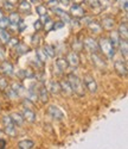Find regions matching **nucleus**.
I'll use <instances>...</instances> for the list:
<instances>
[{"mask_svg": "<svg viewBox=\"0 0 128 149\" xmlns=\"http://www.w3.org/2000/svg\"><path fill=\"white\" fill-rule=\"evenodd\" d=\"M19 11L24 12V13H29V12L31 11V4L28 3L26 0H23V1L19 4Z\"/></svg>", "mask_w": 128, "mask_h": 149, "instance_id": "a878e982", "label": "nucleus"}, {"mask_svg": "<svg viewBox=\"0 0 128 149\" xmlns=\"http://www.w3.org/2000/svg\"><path fill=\"white\" fill-rule=\"evenodd\" d=\"M68 82H69L70 87H71V90L75 94H77L80 97L84 95V85L77 75H75V74H69L68 75Z\"/></svg>", "mask_w": 128, "mask_h": 149, "instance_id": "f03ea898", "label": "nucleus"}, {"mask_svg": "<svg viewBox=\"0 0 128 149\" xmlns=\"http://www.w3.org/2000/svg\"><path fill=\"white\" fill-rule=\"evenodd\" d=\"M11 118H12V120H13L14 125H18V127H23V124H24V122H25L23 115H21V113H18V112L12 113V115H11Z\"/></svg>", "mask_w": 128, "mask_h": 149, "instance_id": "a211bd4d", "label": "nucleus"}, {"mask_svg": "<svg viewBox=\"0 0 128 149\" xmlns=\"http://www.w3.org/2000/svg\"><path fill=\"white\" fill-rule=\"evenodd\" d=\"M46 112H47L49 116H51V117H52L54 119H56V120H62L64 118L63 111L58 106H56V105H50L47 107V110H46Z\"/></svg>", "mask_w": 128, "mask_h": 149, "instance_id": "7ed1b4c3", "label": "nucleus"}, {"mask_svg": "<svg viewBox=\"0 0 128 149\" xmlns=\"http://www.w3.org/2000/svg\"><path fill=\"white\" fill-rule=\"evenodd\" d=\"M88 28H89V30H90L92 32H94V33H100L102 31L101 24L97 23V22H95V20H92L90 23H89L88 24Z\"/></svg>", "mask_w": 128, "mask_h": 149, "instance_id": "aec40b11", "label": "nucleus"}, {"mask_svg": "<svg viewBox=\"0 0 128 149\" xmlns=\"http://www.w3.org/2000/svg\"><path fill=\"white\" fill-rule=\"evenodd\" d=\"M70 16H72V17L76 18V19L83 18V17H84V10L82 8L81 5L74 4V5L70 6Z\"/></svg>", "mask_w": 128, "mask_h": 149, "instance_id": "0eeeda50", "label": "nucleus"}, {"mask_svg": "<svg viewBox=\"0 0 128 149\" xmlns=\"http://www.w3.org/2000/svg\"><path fill=\"white\" fill-rule=\"evenodd\" d=\"M39 40H41V37L38 36V35L32 36V43H33V44H38V43H39Z\"/></svg>", "mask_w": 128, "mask_h": 149, "instance_id": "49530a36", "label": "nucleus"}, {"mask_svg": "<svg viewBox=\"0 0 128 149\" xmlns=\"http://www.w3.org/2000/svg\"><path fill=\"white\" fill-rule=\"evenodd\" d=\"M59 85H61V91H63L67 95H71L74 93L71 87H70V85H69V82H68V80H62L59 82Z\"/></svg>", "mask_w": 128, "mask_h": 149, "instance_id": "6ab92c4d", "label": "nucleus"}, {"mask_svg": "<svg viewBox=\"0 0 128 149\" xmlns=\"http://www.w3.org/2000/svg\"><path fill=\"white\" fill-rule=\"evenodd\" d=\"M3 30H4V29H0V35H1V32H3Z\"/></svg>", "mask_w": 128, "mask_h": 149, "instance_id": "5fc2aeb1", "label": "nucleus"}, {"mask_svg": "<svg viewBox=\"0 0 128 149\" xmlns=\"http://www.w3.org/2000/svg\"><path fill=\"white\" fill-rule=\"evenodd\" d=\"M98 5L101 6V7H107L108 5H109V1L108 0H98Z\"/></svg>", "mask_w": 128, "mask_h": 149, "instance_id": "c03bdc74", "label": "nucleus"}, {"mask_svg": "<svg viewBox=\"0 0 128 149\" xmlns=\"http://www.w3.org/2000/svg\"><path fill=\"white\" fill-rule=\"evenodd\" d=\"M38 99H39L43 104H46L49 100V92L44 86H42V87H39V90H38Z\"/></svg>", "mask_w": 128, "mask_h": 149, "instance_id": "f8f14e48", "label": "nucleus"}, {"mask_svg": "<svg viewBox=\"0 0 128 149\" xmlns=\"http://www.w3.org/2000/svg\"><path fill=\"white\" fill-rule=\"evenodd\" d=\"M54 12H55V13H56L58 17L62 18V22H63V23H70V20H71V16L68 13V12L63 11V10H61V8H55Z\"/></svg>", "mask_w": 128, "mask_h": 149, "instance_id": "9b49d317", "label": "nucleus"}, {"mask_svg": "<svg viewBox=\"0 0 128 149\" xmlns=\"http://www.w3.org/2000/svg\"><path fill=\"white\" fill-rule=\"evenodd\" d=\"M83 42H81V41H74V43H72V49H74V52L75 53H80V52H82L83 50Z\"/></svg>", "mask_w": 128, "mask_h": 149, "instance_id": "c85d7f7f", "label": "nucleus"}, {"mask_svg": "<svg viewBox=\"0 0 128 149\" xmlns=\"http://www.w3.org/2000/svg\"><path fill=\"white\" fill-rule=\"evenodd\" d=\"M36 56H37V60L41 61L42 63L46 62V60H47L46 54L44 53V50H43V49H41V48H37V49H36Z\"/></svg>", "mask_w": 128, "mask_h": 149, "instance_id": "393cba45", "label": "nucleus"}, {"mask_svg": "<svg viewBox=\"0 0 128 149\" xmlns=\"http://www.w3.org/2000/svg\"><path fill=\"white\" fill-rule=\"evenodd\" d=\"M118 48L120 49V53L122 54L123 58L126 60L127 56H128V42H127V40H120V43H119Z\"/></svg>", "mask_w": 128, "mask_h": 149, "instance_id": "f3484780", "label": "nucleus"}, {"mask_svg": "<svg viewBox=\"0 0 128 149\" xmlns=\"http://www.w3.org/2000/svg\"><path fill=\"white\" fill-rule=\"evenodd\" d=\"M63 26H64V23L63 22H56V23H54L52 28H51L50 30H58V29H62Z\"/></svg>", "mask_w": 128, "mask_h": 149, "instance_id": "58836bf2", "label": "nucleus"}, {"mask_svg": "<svg viewBox=\"0 0 128 149\" xmlns=\"http://www.w3.org/2000/svg\"><path fill=\"white\" fill-rule=\"evenodd\" d=\"M8 20H10V24H18L20 22V17L17 12H12L8 16Z\"/></svg>", "mask_w": 128, "mask_h": 149, "instance_id": "c756f323", "label": "nucleus"}, {"mask_svg": "<svg viewBox=\"0 0 128 149\" xmlns=\"http://www.w3.org/2000/svg\"><path fill=\"white\" fill-rule=\"evenodd\" d=\"M1 134H3V132H1V130H0V135H1Z\"/></svg>", "mask_w": 128, "mask_h": 149, "instance_id": "6e6d98bb", "label": "nucleus"}, {"mask_svg": "<svg viewBox=\"0 0 128 149\" xmlns=\"http://www.w3.org/2000/svg\"><path fill=\"white\" fill-rule=\"evenodd\" d=\"M50 92L52 94H59L62 91H61V85L58 81H51L50 82V87H49Z\"/></svg>", "mask_w": 128, "mask_h": 149, "instance_id": "4be33fe9", "label": "nucleus"}, {"mask_svg": "<svg viewBox=\"0 0 128 149\" xmlns=\"http://www.w3.org/2000/svg\"><path fill=\"white\" fill-rule=\"evenodd\" d=\"M5 134L11 136V137H16L17 136V130H16V127H8V128H5Z\"/></svg>", "mask_w": 128, "mask_h": 149, "instance_id": "2f4dec72", "label": "nucleus"}, {"mask_svg": "<svg viewBox=\"0 0 128 149\" xmlns=\"http://www.w3.org/2000/svg\"><path fill=\"white\" fill-rule=\"evenodd\" d=\"M36 11H37V13L41 17H42V16H45V15H46V12H47V10H46V7H45L44 5L37 6V7H36Z\"/></svg>", "mask_w": 128, "mask_h": 149, "instance_id": "72a5a7b5", "label": "nucleus"}, {"mask_svg": "<svg viewBox=\"0 0 128 149\" xmlns=\"http://www.w3.org/2000/svg\"><path fill=\"white\" fill-rule=\"evenodd\" d=\"M14 48H16V52H17L18 55H24V54H26L29 52V47L25 43H18Z\"/></svg>", "mask_w": 128, "mask_h": 149, "instance_id": "b1692460", "label": "nucleus"}, {"mask_svg": "<svg viewBox=\"0 0 128 149\" xmlns=\"http://www.w3.org/2000/svg\"><path fill=\"white\" fill-rule=\"evenodd\" d=\"M114 68L120 77H123V78L127 77V63H126V61H122V60L115 61Z\"/></svg>", "mask_w": 128, "mask_h": 149, "instance_id": "39448f33", "label": "nucleus"}, {"mask_svg": "<svg viewBox=\"0 0 128 149\" xmlns=\"http://www.w3.org/2000/svg\"><path fill=\"white\" fill-rule=\"evenodd\" d=\"M33 26H34V29H36L37 31H39V30H42V29H43V23H42L41 20H37V22H34Z\"/></svg>", "mask_w": 128, "mask_h": 149, "instance_id": "ea45409f", "label": "nucleus"}, {"mask_svg": "<svg viewBox=\"0 0 128 149\" xmlns=\"http://www.w3.org/2000/svg\"><path fill=\"white\" fill-rule=\"evenodd\" d=\"M11 88L16 92V94H17V95H20V94L25 91L24 86H23L21 84H19V82H13V84H12V87H11Z\"/></svg>", "mask_w": 128, "mask_h": 149, "instance_id": "bb28decb", "label": "nucleus"}, {"mask_svg": "<svg viewBox=\"0 0 128 149\" xmlns=\"http://www.w3.org/2000/svg\"><path fill=\"white\" fill-rule=\"evenodd\" d=\"M55 67H56L57 69H59L61 72L67 70V69L69 68L68 61H67L65 58H63V57H61V58H57V60H56V65H55Z\"/></svg>", "mask_w": 128, "mask_h": 149, "instance_id": "dca6fc26", "label": "nucleus"}, {"mask_svg": "<svg viewBox=\"0 0 128 149\" xmlns=\"http://www.w3.org/2000/svg\"><path fill=\"white\" fill-rule=\"evenodd\" d=\"M118 35L120 36V38L121 40H127L128 38V26H127V23H122L120 24V26H119V30L116 31Z\"/></svg>", "mask_w": 128, "mask_h": 149, "instance_id": "ddd939ff", "label": "nucleus"}, {"mask_svg": "<svg viewBox=\"0 0 128 149\" xmlns=\"http://www.w3.org/2000/svg\"><path fill=\"white\" fill-rule=\"evenodd\" d=\"M83 47H85L89 52L92 53H98V44L96 42V40L92 38V37H88L83 41Z\"/></svg>", "mask_w": 128, "mask_h": 149, "instance_id": "423d86ee", "label": "nucleus"}, {"mask_svg": "<svg viewBox=\"0 0 128 149\" xmlns=\"http://www.w3.org/2000/svg\"><path fill=\"white\" fill-rule=\"evenodd\" d=\"M120 36L118 35V32L116 31H113V32H110V42H111V44L114 45V48L116 49L118 47H119V43H120Z\"/></svg>", "mask_w": 128, "mask_h": 149, "instance_id": "5701e85b", "label": "nucleus"}, {"mask_svg": "<svg viewBox=\"0 0 128 149\" xmlns=\"http://www.w3.org/2000/svg\"><path fill=\"white\" fill-rule=\"evenodd\" d=\"M3 123H4L5 128H8V127H16V125H14V123H13V120H12V118H11V116H8V115H6V116L3 117Z\"/></svg>", "mask_w": 128, "mask_h": 149, "instance_id": "7c9ffc66", "label": "nucleus"}, {"mask_svg": "<svg viewBox=\"0 0 128 149\" xmlns=\"http://www.w3.org/2000/svg\"><path fill=\"white\" fill-rule=\"evenodd\" d=\"M114 24H115L114 19H113L111 17L107 16V17H103V19H102L101 26H103L106 30H111V29L114 28Z\"/></svg>", "mask_w": 128, "mask_h": 149, "instance_id": "2eb2a0df", "label": "nucleus"}, {"mask_svg": "<svg viewBox=\"0 0 128 149\" xmlns=\"http://www.w3.org/2000/svg\"><path fill=\"white\" fill-rule=\"evenodd\" d=\"M4 92H6V95H7L8 98H16V97H18V95L16 94V92H14L13 90H12L11 87H7Z\"/></svg>", "mask_w": 128, "mask_h": 149, "instance_id": "4c0bfd02", "label": "nucleus"}, {"mask_svg": "<svg viewBox=\"0 0 128 149\" xmlns=\"http://www.w3.org/2000/svg\"><path fill=\"white\" fill-rule=\"evenodd\" d=\"M98 44V50H101V53L103 54L107 58H113L115 55V48L111 44V42L106 38V37H101L97 42Z\"/></svg>", "mask_w": 128, "mask_h": 149, "instance_id": "f257e3e1", "label": "nucleus"}, {"mask_svg": "<svg viewBox=\"0 0 128 149\" xmlns=\"http://www.w3.org/2000/svg\"><path fill=\"white\" fill-rule=\"evenodd\" d=\"M6 148V141L0 139V149H5Z\"/></svg>", "mask_w": 128, "mask_h": 149, "instance_id": "de8ad7c7", "label": "nucleus"}, {"mask_svg": "<svg viewBox=\"0 0 128 149\" xmlns=\"http://www.w3.org/2000/svg\"><path fill=\"white\" fill-rule=\"evenodd\" d=\"M83 85L85 86L84 88H87L90 93H96L97 92V84L94 80V78L92 75H84V80H83Z\"/></svg>", "mask_w": 128, "mask_h": 149, "instance_id": "20e7f679", "label": "nucleus"}, {"mask_svg": "<svg viewBox=\"0 0 128 149\" xmlns=\"http://www.w3.org/2000/svg\"><path fill=\"white\" fill-rule=\"evenodd\" d=\"M4 18V13H3V11H0V19Z\"/></svg>", "mask_w": 128, "mask_h": 149, "instance_id": "603ef678", "label": "nucleus"}, {"mask_svg": "<svg viewBox=\"0 0 128 149\" xmlns=\"http://www.w3.org/2000/svg\"><path fill=\"white\" fill-rule=\"evenodd\" d=\"M92 60H93V62H94L95 67L98 68V69H103V68L107 67L105 60L102 58L97 53H92Z\"/></svg>", "mask_w": 128, "mask_h": 149, "instance_id": "9d476101", "label": "nucleus"}, {"mask_svg": "<svg viewBox=\"0 0 128 149\" xmlns=\"http://www.w3.org/2000/svg\"><path fill=\"white\" fill-rule=\"evenodd\" d=\"M8 25H10L8 18L4 17V18L0 19V29H6V28H8Z\"/></svg>", "mask_w": 128, "mask_h": 149, "instance_id": "c9c22d12", "label": "nucleus"}, {"mask_svg": "<svg viewBox=\"0 0 128 149\" xmlns=\"http://www.w3.org/2000/svg\"><path fill=\"white\" fill-rule=\"evenodd\" d=\"M23 105L26 107V109H31V105H32V102L30 100V99H28V98H25L24 100H23Z\"/></svg>", "mask_w": 128, "mask_h": 149, "instance_id": "a19ab883", "label": "nucleus"}, {"mask_svg": "<svg viewBox=\"0 0 128 149\" xmlns=\"http://www.w3.org/2000/svg\"><path fill=\"white\" fill-rule=\"evenodd\" d=\"M34 146V142L32 140H23L18 143L19 149H32Z\"/></svg>", "mask_w": 128, "mask_h": 149, "instance_id": "412c9836", "label": "nucleus"}, {"mask_svg": "<svg viewBox=\"0 0 128 149\" xmlns=\"http://www.w3.org/2000/svg\"><path fill=\"white\" fill-rule=\"evenodd\" d=\"M82 20H83V23H84V24H89V23L92 22V18H90V17H84Z\"/></svg>", "mask_w": 128, "mask_h": 149, "instance_id": "09e8293b", "label": "nucleus"}, {"mask_svg": "<svg viewBox=\"0 0 128 149\" xmlns=\"http://www.w3.org/2000/svg\"><path fill=\"white\" fill-rule=\"evenodd\" d=\"M31 1H32V3H38L39 0H31Z\"/></svg>", "mask_w": 128, "mask_h": 149, "instance_id": "864d4df0", "label": "nucleus"}, {"mask_svg": "<svg viewBox=\"0 0 128 149\" xmlns=\"http://www.w3.org/2000/svg\"><path fill=\"white\" fill-rule=\"evenodd\" d=\"M18 43H19L18 38H10V41H8V43H7V44H10L11 47H16Z\"/></svg>", "mask_w": 128, "mask_h": 149, "instance_id": "37998d69", "label": "nucleus"}, {"mask_svg": "<svg viewBox=\"0 0 128 149\" xmlns=\"http://www.w3.org/2000/svg\"><path fill=\"white\" fill-rule=\"evenodd\" d=\"M63 4L65 5V6H67V5H69V0H64V1H63Z\"/></svg>", "mask_w": 128, "mask_h": 149, "instance_id": "3c124183", "label": "nucleus"}, {"mask_svg": "<svg viewBox=\"0 0 128 149\" xmlns=\"http://www.w3.org/2000/svg\"><path fill=\"white\" fill-rule=\"evenodd\" d=\"M6 3H8L11 5H16L18 3V0H6Z\"/></svg>", "mask_w": 128, "mask_h": 149, "instance_id": "8fccbe9b", "label": "nucleus"}, {"mask_svg": "<svg viewBox=\"0 0 128 149\" xmlns=\"http://www.w3.org/2000/svg\"><path fill=\"white\" fill-rule=\"evenodd\" d=\"M8 87V82L6 78H0V91L4 92Z\"/></svg>", "mask_w": 128, "mask_h": 149, "instance_id": "f704fd0d", "label": "nucleus"}, {"mask_svg": "<svg viewBox=\"0 0 128 149\" xmlns=\"http://www.w3.org/2000/svg\"><path fill=\"white\" fill-rule=\"evenodd\" d=\"M68 61V65L71 66V67H77L80 65V56L77 53H75V52H70L68 55H67V58Z\"/></svg>", "mask_w": 128, "mask_h": 149, "instance_id": "1a4fd4ad", "label": "nucleus"}, {"mask_svg": "<svg viewBox=\"0 0 128 149\" xmlns=\"http://www.w3.org/2000/svg\"><path fill=\"white\" fill-rule=\"evenodd\" d=\"M43 50H44V53L46 54V56H47V57H55V55H56L55 49H54V47H52V45L46 44V45L44 47Z\"/></svg>", "mask_w": 128, "mask_h": 149, "instance_id": "cd10ccee", "label": "nucleus"}, {"mask_svg": "<svg viewBox=\"0 0 128 149\" xmlns=\"http://www.w3.org/2000/svg\"><path fill=\"white\" fill-rule=\"evenodd\" d=\"M25 28H26V25H25V23L20 20V22L18 23V31H24V30H25Z\"/></svg>", "mask_w": 128, "mask_h": 149, "instance_id": "a18cd8bd", "label": "nucleus"}, {"mask_svg": "<svg viewBox=\"0 0 128 149\" xmlns=\"http://www.w3.org/2000/svg\"><path fill=\"white\" fill-rule=\"evenodd\" d=\"M23 117H24V119H26L30 123H33L36 120V113L33 112L31 109H26V107H25L24 111H23Z\"/></svg>", "mask_w": 128, "mask_h": 149, "instance_id": "4468645a", "label": "nucleus"}, {"mask_svg": "<svg viewBox=\"0 0 128 149\" xmlns=\"http://www.w3.org/2000/svg\"><path fill=\"white\" fill-rule=\"evenodd\" d=\"M5 57H6V53H5V49L3 47H0V61H5Z\"/></svg>", "mask_w": 128, "mask_h": 149, "instance_id": "79ce46f5", "label": "nucleus"}, {"mask_svg": "<svg viewBox=\"0 0 128 149\" xmlns=\"http://www.w3.org/2000/svg\"><path fill=\"white\" fill-rule=\"evenodd\" d=\"M58 5H59V0H50V1L47 3V7L52 8V10L57 8Z\"/></svg>", "mask_w": 128, "mask_h": 149, "instance_id": "e433bc0d", "label": "nucleus"}, {"mask_svg": "<svg viewBox=\"0 0 128 149\" xmlns=\"http://www.w3.org/2000/svg\"><path fill=\"white\" fill-rule=\"evenodd\" d=\"M10 38H11V37H10L8 32H7V31H5V30H3L1 35H0V41H1L3 43H8Z\"/></svg>", "mask_w": 128, "mask_h": 149, "instance_id": "473e14b6", "label": "nucleus"}, {"mask_svg": "<svg viewBox=\"0 0 128 149\" xmlns=\"http://www.w3.org/2000/svg\"><path fill=\"white\" fill-rule=\"evenodd\" d=\"M0 70H1V73L4 74V75L11 77L12 74H13V65L5 60V61L1 62V65H0Z\"/></svg>", "mask_w": 128, "mask_h": 149, "instance_id": "6e6552de", "label": "nucleus"}]
</instances>
